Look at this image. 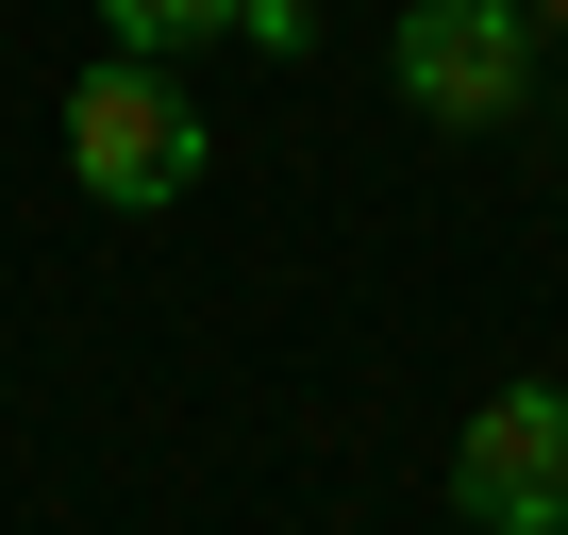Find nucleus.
I'll list each match as a JSON object with an SVG mask.
<instances>
[{"label":"nucleus","instance_id":"f257e3e1","mask_svg":"<svg viewBox=\"0 0 568 535\" xmlns=\"http://www.w3.org/2000/svg\"><path fill=\"white\" fill-rule=\"evenodd\" d=\"M201 101H184V68L168 51H101L84 84H68V168H84V201H118V218H151V201H184L201 184Z\"/></svg>","mask_w":568,"mask_h":535},{"label":"nucleus","instance_id":"f03ea898","mask_svg":"<svg viewBox=\"0 0 568 535\" xmlns=\"http://www.w3.org/2000/svg\"><path fill=\"white\" fill-rule=\"evenodd\" d=\"M385 68L435 134H518L535 118V0H418Z\"/></svg>","mask_w":568,"mask_h":535},{"label":"nucleus","instance_id":"7ed1b4c3","mask_svg":"<svg viewBox=\"0 0 568 535\" xmlns=\"http://www.w3.org/2000/svg\"><path fill=\"white\" fill-rule=\"evenodd\" d=\"M452 518L485 535H568V385H501L452 435Z\"/></svg>","mask_w":568,"mask_h":535},{"label":"nucleus","instance_id":"20e7f679","mask_svg":"<svg viewBox=\"0 0 568 535\" xmlns=\"http://www.w3.org/2000/svg\"><path fill=\"white\" fill-rule=\"evenodd\" d=\"M101 18H118V51H201V34H234V0H101Z\"/></svg>","mask_w":568,"mask_h":535},{"label":"nucleus","instance_id":"39448f33","mask_svg":"<svg viewBox=\"0 0 568 535\" xmlns=\"http://www.w3.org/2000/svg\"><path fill=\"white\" fill-rule=\"evenodd\" d=\"M234 34H251L267 68H302V51H318V0H234Z\"/></svg>","mask_w":568,"mask_h":535},{"label":"nucleus","instance_id":"423d86ee","mask_svg":"<svg viewBox=\"0 0 568 535\" xmlns=\"http://www.w3.org/2000/svg\"><path fill=\"white\" fill-rule=\"evenodd\" d=\"M535 34H568V0H535Z\"/></svg>","mask_w":568,"mask_h":535}]
</instances>
